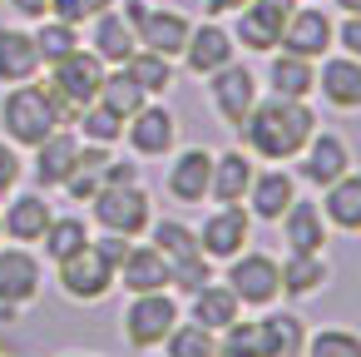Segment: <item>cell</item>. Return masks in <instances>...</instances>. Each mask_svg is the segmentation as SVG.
Masks as SVG:
<instances>
[{
  "instance_id": "obj_31",
  "label": "cell",
  "mask_w": 361,
  "mask_h": 357,
  "mask_svg": "<svg viewBox=\"0 0 361 357\" xmlns=\"http://www.w3.org/2000/svg\"><path fill=\"white\" fill-rule=\"evenodd\" d=\"M104 164H109V144H80V154H75V169H70V179L60 184L75 204H90L99 189H104Z\"/></svg>"
},
{
  "instance_id": "obj_6",
  "label": "cell",
  "mask_w": 361,
  "mask_h": 357,
  "mask_svg": "<svg viewBox=\"0 0 361 357\" xmlns=\"http://www.w3.org/2000/svg\"><path fill=\"white\" fill-rule=\"evenodd\" d=\"M297 11V0H247L243 11H233L238 21H233V45H243V50H252V55H267V50H277V40H282V25H287V16Z\"/></svg>"
},
{
  "instance_id": "obj_29",
  "label": "cell",
  "mask_w": 361,
  "mask_h": 357,
  "mask_svg": "<svg viewBox=\"0 0 361 357\" xmlns=\"http://www.w3.org/2000/svg\"><path fill=\"white\" fill-rule=\"evenodd\" d=\"M277 278H282V293L287 298H312L317 288H326L331 278V263L322 253H287L277 263Z\"/></svg>"
},
{
  "instance_id": "obj_26",
  "label": "cell",
  "mask_w": 361,
  "mask_h": 357,
  "mask_svg": "<svg viewBox=\"0 0 361 357\" xmlns=\"http://www.w3.org/2000/svg\"><path fill=\"white\" fill-rule=\"evenodd\" d=\"M277 223H282V243H287V253H322V243H326V218H322L317 204L292 199L287 213H282Z\"/></svg>"
},
{
  "instance_id": "obj_48",
  "label": "cell",
  "mask_w": 361,
  "mask_h": 357,
  "mask_svg": "<svg viewBox=\"0 0 361 357\" xmlns=\"http://www.w3.org/2000/svg\"><path fill=\"white\" fill-rule=\"evenodd\" d=\"M247 0H203V11L208 16H233V11H243Z\"/></svg>"
},
{
  "instance_id": "obj_33",
  "label": "cell",
  "mask_w": 361,
  "mask_h": 357,
  "mask_svg": "<svg viewBox=\"0 0 361 357\" xmlns=\"http://www.w3.org/2000/svg\"><path fill=\"white\" fill-rule=\"evenodd\" d=\"M30 40H35L40 65H55V60H65L70 50H80V45H85V40H80V25L55 21V16H40V21H35V30H30Z\"/></svg>"
},
{
  "instance_id": "obj_23",
  "label": "cell",
  "mask_w": 361,
  "mask_h": 357,
  "mask_svg": "<svg viewBox=\"0 0 361 357\" xmlns=\"http://www.w3.org/2000/svg\"><path fill=\"white\" fill-rule=\"evenodd\" d=\"M75 154H80V134H75V129L45 134V139L35 144V184H40L45 194L60 189V184L70 179V169H75Z\"/></svg>"
},
{
  "instance_id": "obj_20",
  "label": "cell",
  "mask_w": 361,
  "mask_h": 357,
  "mask_svg": "<svg viewBox=\"0 0 361 357\" xmlns=\"http://www.w3.org/2000/svg\"><path fill=\"white\" fill-rule=\"evenodd\" d=\"M243 199H247V213H252V218L277 223V218L287 213V204L297 199V184H292V174H287L282 164H277V169H257Z\"/></svg>"
},
{
  "instance_id": "obj_30",
  "label": "cell",
  "mask_w": 361,
  "mask_h": 357,
  "mask_svg": "<svg viewBox=\"0 0 361 357\" xmlns=\"http://www.w3.org/2000/svg\"><path fill=\"white\" fill-rule=\"evenodd\" d=\"M188 312H193V322H203L208 332H223V327L243 312V303L233 298L228 283H213V278H208L198 293H188Z\"/></svg>"
},
{
  "instance_id": "obj_44",
  "label": "cell",
  "mask_w": 361,
  "mask_h": 357,
  "mask_svg": "<svg viewBox=\"0 0 361 357\" xmlns=\"http://www.w3.org/2000/svg\"><path fill=\"white\" fill-rule=\"evenodd\" d=\"M20 174H25V164H20V149L0 139V194H11V189L20 184Z\"/></svg>"
},
{
  "instance_id": "obj_51",
  "label": "cell",
  "mask_w": 361,
  "mask_h": 357,
  "mask_svg": "<svg viewBox=\"0 0 361 357\" xmlns=\"http://www.w3.org/2000/svg\"><path fill=\"white\" fill-rule=\"evenodd\" d=\"M65 357H94V352H65Z\"/></svg>"
},
{
  "instance_id": "obj_2",
  "label": "cell",
  "mask_w": 361,
  "mask_h": 357,
  "mask_svg": "<svg viewBox=\"0 0 361 357\" xmlns=\"http://www.w3.org/2000/svg\"><path fill=\"white\" fill-rule=\"evenodd\" d=\"M0 124H6V134H11L16 149H35L45 134L65 129L60 115H55V105H50V90L35 85V80L11 85V95L0 100Z\"/></svg>"
},
{
  "instance_id": "obj_34",
  "label": "cell",
  "mask_w": 361,
  "mask_h": 357,
  "mask_svg": "<svg viewBox=\"0 0 361 357\" xmlns=\"http://www.w3.org/2000/svg\"><path fill=\"white\" fill-rule=\"evenodd\" d=\"M104 110H114L119 119H129L134 110H144L149 105V95L139 90V80L124 70V65H114V70H104V80H99V95H94Z\"/></svg>"
},
{
  "instance_id": "obj_22",
  "label": "cell",
  "mask_w": 361,
  "mask_h": 357,
  "mask_svg": "<svg viewBox=\"0 0 361 357\" xmlns=\"http://www.w3.org/2000/svg\"><path fill=\"white\" fill-rule=\"evenodd\" d=\"M90 50L104 60V65H124L134 50H139V35H134V25H129V16L124 11H99L94 16V25H90Z\"/></svg>"
},
{
  "instance_id": "obj_5",
  "label": "cell",
  "mask_w": 361,
  "mask_h": 357,
  "mask_svg": "<svg viewBox=\"0 0 361 357\" xmlns=\"http://www.w3.org/2000/svg\"><path fill=\"white\" fill-rule=\"evenodd\" d=\"M124 16H129V25H134V35H139L144 50H159V55H169V60L183 55V40H188V30H193L188 16L164 11V6H149V0H129Z\"/></svg>"
},
{
  "instance_id": "obj_28",
  "label": "cell",
  "mask_w": 361,
  "mask_h": 357,
  "mask_svg": "<svg viewBox=\"0 0 361 357\" xmlns=\"http://www.w3.org/2000/svg\"><path fill=\"white\" fill-rule=\"evenodd\" d=\"M272 65H267V85L272 95H287V100H307L312 95V80H317V60H302L292 50H267Z\"/></svg>"
},
{
  "instance_id": "obj_15",
  "label": "cell",
  "mask_w": 361,
  "mask_h": 357,
  "mask_svg": "<svg viewBox=\"0 0 361 357\" xmlns=\"http://www.w3.org/2000/svg\"><path fill=\"white\" fill-rule=\"evenodd\" d=\"M40 283H45V273L30 248H0V308L20 312L25 303H35Z\"/></svg>"
},
{
  "instance_id": "obj_8",
  "label": "cell",
  "mask_w": 361,
  "mask_h": 357,
  "mask_svg": "<svg viewBox=\"0 0 361 357\" xmlns=\"http://www.w3.org/2000/svg\"><path fill=\"white\" fill-rule=\"evenodd\" d=\"M178 322V303H173V293L169 288H159V293H134V303L124 308V342L129 347H164V337H169V327Z\"/></svg>"
},
{
  "instance_id": "obj_1",
  "label": "cell",
  "mask_w": 361,
  "mask_h": 357,
  "mask_svg": "<svg viewBox=\"0 0 361 357\" xmlns=\"http://www.w3.org/2000/svg\"><path fill=\"white\" fill-rule=\"evenodd\" d=\"M317 129V115L307 100H287V95H267L247 110V119L238 124L243 134V149L252 159H267V164H287L302 154V144L312 139Z\"/></svg>"
},
{
  "instance_id": "obj_13",
  "label": "cell",
  "mask_w": 361,
  "mask_h": 357,
  "mask_svg": "<svg viewBox=\"0 0 361 357\" xmlns=\"http://www.w3.org/2000/svg\"><path fill=\"white\" fill-rule=\"evenodd\" d=\"M183 70L188 75H198V80H208L213 70H223L228 60H238V45H233V35L218 25V21H203V25H193L188 30V40H183Z\"/></svg>"
},
{
  "instance_id": "obj_12",
  "label": "cell",
  "mask_w": 361,
  "mask_h": 357,
  "mask_svg": "<svg viewBox=\"0 0 361 357\" xmlns=\"http://www.w3.org/2000/svg\"><path fill=\"white\" fill-rule=\"evenodd\" d=\"M104 70H109V65H104L94 50H85V45H80V50H70L65 60H55V65H50V80H45V85H50V90H60L75 110H85V105H94Z\"/></svg>"
},
{
  "instance_id": "obj_37",
  "label": "cell",
  "mask_w": 361,
  "mask_h": 357,
  "mask_svg": "<svg viewBox=\"0 0 361 357\" xmlns=\"http://www.w3.org/2000/svg\"><path fill=\"white\" fill-rule=\"evenodd\" d=\"M70 129H75L85 144H109V149L124 139V119H119L114 110H104L99 100H94V105H85V110L75 115V124H70Z\"/></svg>"
},
{
  "instance_id": "obj_27",
  "label": "cell",
  "mask_w": 361,
  "mask_h": 357,
  "mask_svg": "<svg viewBox=\"0 0 361 357\" xmlns=\"http://www.w3.org/2000/svg\"><path fill=\"white\" fill-rule=\"evenodd\" d=\"M35 75H40V55H35L30 30L0 25V85H20V80H35Z\"/></svg>"
},
{
  "instance_id": "obj_19",
  "label": "cell",
  "mask_w": 361,
  "mask_h": 357,
  "mask_svg": "<svg viewBox=\"0 0 361 357\" xmlns=\"http://www.w3.org/2000/svg\"><path fill=\"white\" fill-rule=\"evenodd\" d=\"M297 159H302V179H307V184H322V189L351 169V149H346V139H341V134H317V129H312V139L302 144Z\"/></svg>"
},
{
  "instance_id": "obj_50",
  "label": "cell",
  "mask_w": 361,
  "mask_h": 357,
  "mask_svg": "<svg viewBox=\"0 0 361 357\" xmlns=\"http://www.w3.org/2000/svg\"><path fill=\"white\" fill-rule=\"evenodd\" d=\"M336 11L341 16H361V0H336Z\"/></svg>"
},
{
  "instance_id": "obj_35",
  "label": "cell",
  "mask_w": 361,
  "mask_h": 357,
  "mask_svg": "<svg viewBox=\"0 0 361 357\" xmlns=\"http://www.w3.org/2000/svg\"><path fill=\"white\" fill-rule=\"evenodd\" d=\"M40 243H45V258L60 263V258H70V253H80L90 243V223L80 213H55L45 223V233H40Z\"/></svg>"
},
{
  "instance_id": "obj_7",
  "label": "cell",
  "mask_w": 361,
  "mask_h": 357,
  "mask_svg": "<svg viewBox=\"0 0 361 357\" xmlns=\"http://www.w3.org/2000/svg\"><path fill=\"white\" fill-rule=\"evenodd\" d=\"M228 288H233V298L243 303V308H272L277 298H282V278H277V258H267V253H233L228 258V278H223Z\"/></svg>"
},
{
  "instance_id": "obj_16",
  "label": "cell",
  "mask_w": 361,
  "mask_h": 357,
  "mask_svg": "<svg viewBox=\"0 0 361 357\" xmlns=\"http://www.w3.org/2000/svg\"><path fill=\"white\" fill-rule=\"evenodd\" d=\"M277 45L292 50V55H302V60H322L331 50V16L322 6H302V0H297V11L287 16Z\"/></svg>"
},
{
  "instance_id": "obj_46",
  "label": "cell",
  "mask_w": 361,
  "mask_h": 357,
  "mask_svg": "<svg viewBox=\"0 0 361 357\" xmlns=\"http://www.w3.org/2000/svg\"><path fill=\"white\" fill-rule=\"evenodd\" d=\"M104 184H139V164L109 154V164H104Z\"/></svg>"
},
{
  "instance_id": "obj_49",
  "label": "cell",
  "mask_w": 361,
  "mask_h": 357,
  "mask_svg": "<svg viewBox=\"0 0 361 357\" xmlns=\"http://www.w3.org/2000/svg\"><path fill=\"white\" fill-rule=\"evenodd\" d=\"M114 6V0H80V11H85V21H94L99 11H109Z\"/></svg>"
},
{
  "instance_id": "obj_39",
  "label": "cell",
  "mask_w": 361,
  "mask_h": 357,
  "mask_svg": "<svg viewBox=\"0 0 361 357\" xmlns=\"http://www.w3.org/2000/svg\"><path fill=\"white\" fill-rule=\"evenodd\" d=\"M302 357H361V337L351 327H322V332H307Z\"/></svg>"
},
{
  "instance_id": "obj_47",
  "label": "cell",
  "mask_w": 361,
  "mask_h": 357,
  "mask_svg": "<svg viewBox=\"0 0 361 357\" xmlns=\"http://www.w3.org/2000/svg\"><path fill=\"white\" fill-rule=\"evenodd\" d=\"M16 6V16H25V21H40L45 11H50V0H11Z\"/></svg>"
},
{
  "instance_id": "obj_10",
  "label": "cell",
  "mask_w": 361,
  "mask_h": 357,
  "mask_svg": "<svg viewBox=\"0 0 361 357\" xmlns=\"http://www.w3.org/2000/svg\"><path fill=\"white\" fill-rule=\"evenodd\" d=\"M124 139L139 159H169L178 144V115L169 105H144L124 119Z\"/></svg>"
},
{
  "instance_id": "obj_21",
  "label": "cell",
  "mask_w": 361,
  "mask_h": 357,
  "mask_svg": "<svg viewBox=\"0 0 361 357\" xmlns=\"http://www.w3.org/2000/svg\"><path fill=\"white\" fill-rule=\"evenodd\" d=\"M114 283H124L129 293H159L169 288V258L154 243H129V253L114 268Z\"/></svg>"
},
{
  "instance_id": "obj_18",
  "label": "cell",
  "mask_w": 361,
  "mask_h": 357,
  "mask_svg": "<svg viewBox=\"0 0 361 357\" xmlns=\"http://www.w3.org/2000/svg\"><path fill=\"white\" fill-rule=\"evenodd\" d=\"M208 179H213V154L203 144L193 149H178L169 174H164V189L178 199V204H203L208 199Z\"/></svg>"
},
{
  "instance_id": "obj_40",
  "label": "cell",
  "mask_w": 361,
  "mask_h": 357,
  "mask_svg": "<svg viewBox=\"0 0 361 357\" xmlns=\"http://www.w3.org/2000/svg\"><path fill=\"white\" fill-rule=\"evenodd\" d=\"M154 228V248L173 263V258H183V253H198V233L188 228V223H178V218H159V223H149Z\"/></svg>"
},
{
  "instance_id": "obj_45",
  "label": "cell",
  "mask_w": 361,
  "mask_h": 357,
  "mask_svg": "<svg viewBox=\"0 0 361 357\" xmlns=\"http://www.w3.org/2000/svg\"><path fill=\"white\" fill-rule=\"evenodd\" d=\"M90 243H94V248H99L114 268H119V258L129 253V243H134V238H124V233H99V238H94V233H90Z\"/></svg>"
},
{
  "instance_id": "obj_25",
  "label": "cell",
  "mask_w": 361,
  "mask_h": 357,
  "mask_svg": "<svg viewBox=\"0 0 361 357\" xmlns=\"http://www.w3.org/2000/svg\"><path fill=\"white\" fill-rule=\"evenodd\" d=\"M322 194H326V199H322V218H326V228H336V233H356V228H361V174L346 169V174L331 179Z\"/></svg>"
},
{
  "instance_id": "obj_11",
  "label": "cell",
  "mask_w": 361,
  "mask_h": 357,
  "mask_svg": "<svg viewBox=\"0 0 361 357\" xmlns=\"http://www.w3.org/2000/svg\"><path fill=\"white\" fill-rule=\"evenodd\" d=\"M198 233V253L203 258H233V253H243L247 248V238H252V213L243 209V204H218L208 218H203V228H193Z\"/></svg>"
},
{
  "instance_id": "obj_24",
  "label": "cell",
  "mask_w": 361,
  "mask_h": 357,
  "mask_svg": "<svg viewBox=\"0 0 361 357\" xmlns=\"http://www.w3.org/2000/svg\"><path fill=\"white\" fill-rule=\"evenodd\" d=\"M252 174H257V164H252V154H247L243 144H238V149H223V154H213L208 199H213V204H243V194H247Z\"/></svg>"
},
{
  "instance_id": "obj_43",
  "label": "cell",
  "mask_w": 361,
  "mask_h": 357,
  "mask_svg": "<svg viewBox=\"0 0 361 357\" xmlns=\"http://www.w3.org/2000/svg\"><path fill=\"white\" fill-rule=\"evenodd\" d=\"M331 50L361 60V16H341V25H331Z\"/></svg>"
},
{
  "instance_id": "obj_3",
  "label": "cell",
  "mask_w": 361,
  "mask_h": 357,
  "mask_svg": "<svg viewBox=\"0 0 361 357\" xmlns=\"http://www.w3.org/2000/svg\"><path fill=\"white\" fill-rule=\"evenodd\" d=\"M90 213L104 233H124V238H139L149 233L154 223V199L144 184H104L94 199H90Z\"/></svg>"
},
{
  "instance_id": "obj_38",
  "label": "cell",
  "mask_w": 361,
  "mask_h": 357,
  "mask_svg": "<svg viewBox=\"0 0 361 357\" xmlns=\"http://www.w3.org/2000/svg\"><path fill=\"white\" fill-rule=\"evenodd\" d=\"M164 347H169V357H213V352H218V332H208V327L193 322V317H188V322L178 317V322L169 327Z\"/></svg>"
},
{
  "instance_id": "obj_9",
  "label": "cell",
  "mask_w": 361,
  "mask_h": 357,
  "mask_svg": "<svg viewBox=\"0 0 361 357\" xmlns=\"http://www.w3.org/2000/svg\"><path fill=\"white\" fill-rule=\"evenodd\" d=\"M208 100H213L218 119H223L228 129H238V124L247 119V110L257 105V75H252L247 65L228 60L223 70H213V75H208Z\"/></svg>"
},
{
  "instance_id": "obj_41",
  "label": "cell",
  "mask_w": 361,
  "mask_h": 357,
  "mask_svg": "<svg viewBox=\"0 0 361 357\" xmlns=\"http://www.w3.org/2000/svg\"><path fill=\"white\" fill-rule=\"evenodd\" d=\"M213 357H262L257 322H243V317H233V322L218 332V352H213Z\"/></svg>"
},
{
  "instance_id": "obj_36",
  "label": "cell",
  "mask_w": 361,
  "mask_h": 357,
  "mask_svg": "<svg viewBox=\"0 0 361 357\" xmlns=\"http://www.w3.org/2000/svg\"><path fill=\"white\" fill-rule=\"evenodd\" d=\"M124 70L139 80V90L154 100V95H169V85H173V60L169 55H159V50H134L129 60H124Z\"/></svg>"
},
{
  "instance_id": "obj_17",
  "label": "cell",
  "mask_w": 361,
  "mask_h": 357,
  "mask_svg": "<svg viewBox=\"0 0 361 357\" xmlns=\"http://www.w3.org/2000/svg\"><path fill=\"white\" fill-rule=\"evenodd\" d=\"M50 218H55V209H50L45 189H25V194H16L6 209H0V238L40 243V233H45V223H50Z\"/></svg>"
},
{
  "instance_id": "obj_4",
  "label": "cell",
  "mask_w": 361,
  "mask_h": 357,
  "mask_svg": "<svg viewBox=\"0 0 361 357\" xmlns=\"http://www.w3.org/2000/svg\"><path fill=\"white\" fill-rule=\"evenodd\" d=\"M55 278H60V293H65L70 303H99V298H109V288H114V263H109L94 243H85L80 253H70V258L55 263Z\"/></svg>"
},
{
  "instance_id": "obj_14",
  "label": "cell",
  "mask_w": 361,
  "mask_h": 357,
  "mask_svg": "<svg viewBox=\"0 0 361 357\" xmlns=\"http://www.w3.org/2000/svg\"><path fill=\"white\" fill-rule=\"evenodd\" d=\"M312 90H322V100L331 105V110H341V115H351V110H361V60L356 55H322V70H317V80H312Z\"/></svg>"
},
{
  "instance_id": "obj_42",
  "label": "cell",
  "mask_w": 361,
  "mask_h": 357,
  "mask_svg": "<svg viewBox=\"0 0 361 357\" xmlns=\"http://www.w3.org/2000/svg\"><path fill=\"white\" fill-rule=\"evenodd\" d=\"M208 263H213V258H203V253H183V258H173V263H169V288H173V293H198V288L213 278Z\"/></svg>"
},
{
  "instance_id": "obj_32",
  "label": "cell",
  "mask_w": 361,
  "mask_h": 357,
  "mask_svg": "<svg viewBox=\"0 0 361 357\" xmlns=\"http://www.w3.org/2000/svg\"><path fill=\"white\" fill-rule=\"evenodd\" d=\"M257 337H262V357H302V347H307V327L297 312L257 317Z\"/></svg>"
}]
</instances>
